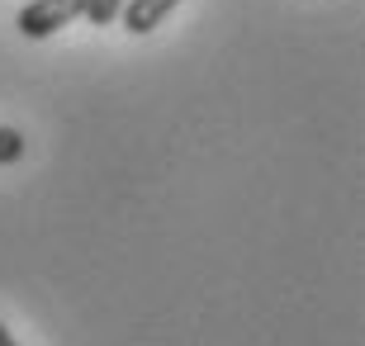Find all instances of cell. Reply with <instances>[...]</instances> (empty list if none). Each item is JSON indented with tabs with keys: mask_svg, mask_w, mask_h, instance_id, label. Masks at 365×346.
<instances>
[{
	"mask_svg": "<svg viewBox=\"0 0 365 346\" xmlns=\"http://www.w3.org/2000/svg\"><path fill=\"white\" fill-rule=\"evenodd\" d=\"M86 14V0H29L19 10V34L24 39H53L57 29L76 24Z\"/></svg>",
	"mask_w": 365,
	"mask_h": 346,
	"instance_id": "6da1fadb",
	"label": "cell"
},
{
	"mask_svg": "<svg viewBox=\"0 0 365 346\" xmlns=\"http://www.w3.org/2000/svg\"><path fill=\"white\" fill-rule=\"evenodd\" d=\"M176 5H180V0H123L119 19H123V29H128V34H152V29L162 24Z\"/></svg>",
	"mask_w": 365,
	"mask_h": 346,
	"instance_id": "7a4b0ae2",
	"label": "cell"
},
{
	"mask_svg": "<svg viewBox=\"0 0 365 346\" xmlns=\"http://www.w3.org/2000/svg\"><path fill=\"white\" fill-rule=\"evenodd\" d=\"M123 10V0H86V19L91 24H114Z\"/></svg>",
	"mask_w": 365,
	"mask_h": 346,
	"instance_id": "3957f363",
	"label": "cell"
},
{
	"mask_svg": "<svg viewBox=\"0 0 365 346\" xmlns=\"http://www.w3.org/2000/svg\"><path fill=\"white\" fill-rule=\"evenodd\" d=\"M24 157V138L19 128H0V166H10V161Z\"/></svg>",
	"mask_w": 365,
	"mask_h": 346,
	"instance_id": "277c9868",
	"label": "cell"
},
{
	"mask_svg": "<svg viewBox=\"0 0 365 346\" xmlns=\"http://www.w3.org/2000/svg\"><path fill=\"white\" fill-rule=\"evenodd\" d=\"M0 346H19V342L10 337V327H5V322H0Z\"/></svg>",
	"mask_w": 365,
	"mask_h": 346,
	"instance_id": "5b68a950",
	"label": "cell"
}]
</instances>
